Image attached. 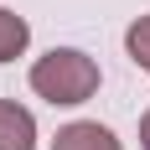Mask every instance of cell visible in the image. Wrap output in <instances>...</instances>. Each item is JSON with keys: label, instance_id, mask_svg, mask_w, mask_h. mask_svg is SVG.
Here are the masks:
<instances>
[{"label": "cell", "instance_id": "6da1fadb", "mask_svg": "<svg viewBox=\"0 0 150 150\" xmlns=\"http://www.w3.org/2000/svg\"><path fill=\"white\" fill-rule=\"evenodd\" d=\"M31 88L47 104H62V109L88 104L98 93V62L88 52H78V47H52L47 57L31 62Z\"/></svg>", "mask_w": 150, "mask_h": 150}, {"label": "cell", "instance_id": "7a4b0ae2", "mask_svg": "<svg viewBox=\"0 0 150 150\" xmlns=\"http://www.w3.org/2000/svg\"><path fill=\"white\" fill-rule=\"evenodd\" d=\"M0 150H36V119L11 98H0Z\"/></svg>", "mask_w": 150, "mask_h": 150}, {"label": "cell", "instance_id": "3957f363", "mask_svg": "<svg viewBox=\"0 0 150 150\" xmlns=\"http://www.w3.org/2000/svg\"><path fill=\"white\" fill-rule=\"evenodd\" d=\"M52 150H124V145L114 140V129H104L93 119H78V124H62L57 129Z\"/></svg>", "mask_w": 150, "mask_h": 150}, {"label": "cell", "instance_id": "277c9868", "mask_svg": "<svg viewBox=\"0 0 150 150\" xmlns=\"http://www.w3.org/2000/svg\"><path fill=\"white\" fill-rule=\"evenodd\" d=\"M31 42V26H26V16H16V11H0V62H11L21 57Z\"/></svg>", "mask_w": 150, "mask_h": 150}, {"label": "cell", "instance_id": "5b68a950", "mask_svg": "<svg viewBox=\"0 0 150 150\" xmlns=\"http://www.w3.org/2000/svg\"><path fill=\"white\" fill-rule=\"evenodd\" d=\"M124 52H129V62L140 73H150V16H140L135 26L124 31Z\"/></svg>", "mask_w": 150, "mask_h": 150}, {"label": "cell", "instance_id": "8992f818", "mask_svg": "<svg viewBox=\"0 0 150 150\" xmlns=\"http://www.w3.org/2000/svg\"><path fill=\"white\" fill-rule=\"evenodd\" d=\"M140 145L150 150V109H145V119H140Z\"/></svg>", "mask_w": 150, "mask_h": 150}]
</instances>
